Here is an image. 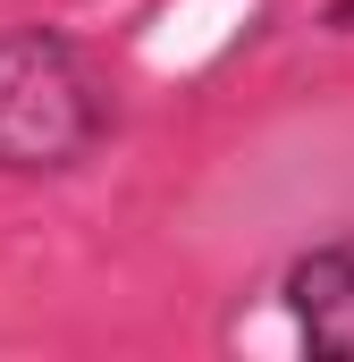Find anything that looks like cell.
Returning a JSON list of instances; mask_svg holds the SVG:
<instances>
[{"instance_id":"6da1fadb","label":"cell","mask_w":354,"mask_h":362,"mask_svg":"<svg viewBox=\"0 0 354 362\" xmlns=\"http://www.w3.org/2000/svg\"><path fill=\"white\" fill-rule=\"evenodd\" d=\"M118 135L110 76L59 25H0V177H68Z\"/></svg>"},{"instance_id":"7a4b0ae2","label":"cell","mask_w":354,"mask_h":362,"mask_svg":"<svg viewBox=\"0 0 354 362\" xmlns=\"http://www.w3.org/2000/svg\"><path fill=\"white\" fill-rule=\"evenodd\" d=\"M278 303H287V320H295V337H304L312 354L354 362V228L304 245V253L278 270Z\"/></svg>"},{"instance_id":"3957f363","label":"cell","mask_w":354,"mask_h":362,"mask_svg":"<svg viewBox=\"0 0 354 362\" xmlns=\"http://www.w3.org/2000/svg\"><path fill=\"white\" fill-rule=\"evenodd\" d=\"M321 34H338V42H354V0H321Z\"/></svg>"}]
</instances>
